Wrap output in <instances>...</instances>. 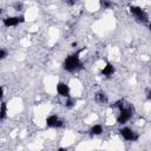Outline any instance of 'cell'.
<instances>
[{
    "label": "cell",
    "mask_w": 151,
    "mask_h": 151,
    "mask_svg": "<svg viewBox=\"0 0 151 151\" xmlns=\"http://www.w3.org/2000/svg\"><path fill=\"white\" fill-rule=\"evenodd\" d=\"M118 132H119V134L123 137V139H125V140H127V142H137V140L139 139V134H138L134 130H132L131 127H129V126H123V127H120Z\"/></svg>",
    "instance_id": "5"
},
{
    "label": "cell",
    "mask_w": 151,
    "mask_h": 151,
    "mask_svg": "<svg viewBox=\"0 0 151 151\" xmlns=\"http://www.w3.org/2000/svg\"><path fill=\"white\" fill-rule=\"evenodd\" d=\"M8 57V51L5 48H0V60H4Z\"/></svg>",
    "instance_id": "15"
},
{
    "label": "cell",
    "mask_w": 151,
    "mask_h": 151,
    "mask_svg": "<svg viewBox=\"0 0 151 151\" xmlns=\"http://www.w3.org/2000/svg\"><path fill=\"white\" fill-rule=\"evenodd\" d=\"M7 111H8L7 103L1 101V104H0V120H4L7 118Z\"/></svg>",
    "instance_id": "11"
},
{
    "label": "cell",
    "mask_w": 151,
    "mask_h": 151,
    "mask_svg": "<svg viewBox=\"0 0 151 151\" xmlns=\"http://www.w3.org/2000/svg\"><path fill=\"white\" fill-rule=\"evenodd\" d=\"M133 116V109L132 106H124L123 109L119 110V113H118V117H117V123L119 125H125Z\"/></svg>",
    "instance_id": "3"
},
{
    "label": "cell",
    "mask_w": 151,
    "mask_h": 151,
    "mask_svg": "<svg viewBox=\"0 0 151 151\" xmlns=\"http://www.w3.org/2000/svg\"><path fill=\"white\" fill-rule=\"evenodd\" d=\"M74 104H76V101H74V99L73 98H66V100H65V106L67 107V109H71V107H73L74 106Z\"/></svg>",
    "instance_id": "14"
},
{
    "label": "cell",
    "mask_w": 151,
    "mask_h": 151,
    "mask_svg": "<svg viewBox=\"0 0 151 151\" xmlns=\"http://www.w3.org/2000/svg\"><path fill=\"white\" fill-rule=\"evenodd\" d=\"M94 100L99 104H107L109 103V97L104 91H98L94 93Z\"/></svg>",
    "instance_id": "9"
},
{
    "label": "cell",
    "mask_w": 151,
    "mask_h": 151,
    "mask_svg": "<svg viewBox=\"0 0 151 151\" xmlns=\"http://www.w3.org/2000/svg\"><path fill=\"white\" fill-rule=\"evenodd\" d=\"M57 93L60 96V97H64V98H70L71 97V90H70V86L64 83V81H59L57 84Z\"/></svg>",
    "instance_id": "7"
},
{
    "label": "cell",
    "mask_w": 151,
    "mask_h": 151,
    "mask_svg": "<svg viewBox=\"0 0 151 151\" xmlns=\"http://www.w3.org/2000/svg\"><path fill=\"white\" fill-rule=\"evenodd\" d=\"M99 5H100V7H101V8L107 9V8H111L114 4H113V2H111V1H107V0H100V1H99Z\"/></svg>",
    "instance_id": "13"
},
{
    "label": "cell",
    "mask_w": 151,
    "mask_h": 151,
    "mask_svg": "<svg viewBox=\"0 0 151 151\" xmlns=\"http://www.w3.org/2000/svg\"><path fill=\"white\" fill-rule=\"evenodd\" d=\"M25 21H26L25 15H9L2 19V25L8 28V27H15L20 24H24Z\"/></svg>",
    "instance_id": "4"
},
{
    "label": "cell",
    "mask_w": 151,
    "mask_h": 151,
    "mask_svg": "<svg viewBox=\"0 0 151 151\" xmlns=\"http://www.w3.org/2000/svg\"><path fill=\"white\" fill-rule=\"evenodd\" d=\"M45 124L47 127H52V129H59L64 126V122L57 116V114H50L46 117L45 119Z\"/></svg>",
    "instance_id": "6"
},
{
    "label": "cell",
    "mask_w": 151,
    "mask_h": 151,
    "mask_svg": "<svg viewBox=\"0 0 151 151\" xmlns=\"http://www.w3.org/2000/svg\"><path fill=\"white\" fill-rule=\"evenodd\" d=\"M129 11L130 13L136 18V20L138 22H142V24H149V14L145 9H143L142 7L139 6H136V5H130L129 6Z\"/></svg>",
    "instance_id": "2"
},
{
    "label": "cell",
    "mask_w": 151,
    "mask_h": 151,
    "mask_svg": "<svg viewBox=\"0 0 151 151\" xmlns=\"http://www.w3.org/2000/svg\"><path fill=\"white\" fill-rule=\"evenodd\" d=\"M83 50H79L72 54H70L68 57H66L63 61V70L66 71V72H70V73H73V72H78L80 71L83 67H84V64L83 61L80 60V53H81Z\"/></svg>",
    "instance_id": "1"
},
{
    "label": "cell",
    "mask_w": 151,
    "mask_h": 151,
    "mask_svg": "<svg viewBox=\"0 0 151 151\" xmlns=\"http://www.w3.org/2000/svg\"><path fill=\"white\" fill-rule=\"evenodd\" d=\"M66 4H67V5H71V6H72V5H74V4H76V1H66Z\"/></svg>",
    "instance_id": "18"
},
{
    "label": "cell",
    "mask_w": 151,
    "mask_h": 151,
    "mask_svg": "<svg viewBox=\"0 0 151 151\" xmlns=\"http://www.w3.org/2000/svg\"><path fill=\"white\" fill-rule=\"evenodd\" d=\"M116 73V67L111 64V63H106L105 64V66L100 70V76H103V77H111V76H113Z\"/></svg>",
    "instance_id": "8"
},
{
    "label": "cell",
    "mask_w": 151,
    "mask_h": 151,
    "mask_svg": "<svg viewBox=\"0 0 151 151\" xmlns=\"http://www.w3.org/2000/svg\"><path fill=\"white\" fill-rule=\"evenodd\" d=\"M57 151H68V149L67 147H58Z\"/></svg>",
    "instance_id": "17"
},
{
    "label": "cell",
    "mask_w": 151,
    "mask_h": 151,
    "mask_svg": "<svg viewBox=\"0 0 151 151\" xmlns=\"http://www.w3.org/2000/svg\"><path fill=\"white\" fill-rule=\"evenodd\" d=\"M2 12H4V9H2V8H0V15L2 14Z\"/></svg>",
    "instance_id": "19"
},
{
    "label": "cell",
    "mask_w": 151,
    "mask_h": 151,
    "mask_svg": "<svg viewBox=\"0 0 151 151\" xmlns=\"http://www.w3.org/2000/svg\"><path fill=\"white\" fill-rule=\"evenodd\" d=\"M103 132H104V129H103V125H100V124L93 125V126L90 129V131H88V133H90L91 136H99V134H101Z\"/></svg>",
    "instance_id": "10"
},
{
    "label": "cell",
    "mask_w": 151,
    "mask_h": 151,
    "mask_svg": "<svg viewBox=\"0 0 151 151\" xmlns=\"http://www.w3.org/2000/svg\"><path fill=\"white\" fill-rule=\"evenodd\" d=\"M124 106H125V104H124V99H119V100H117V101H114L113 104L110 105L111 109H118V111H119L120 109H123Z\"/></svg>",
    "instance_id": "12"
},
{
    "label": "cell",
    "mask_w": 151,
    "mask_h": 151,
    "mask_svg": "<svg viewBox=\"0 0 151 151\" xmlns=\"http://www.w3.org/2000/svg\"><path fill=\"white\" fill-rule=\"evenodd\" d=\"M4 94H5V88H4L2 85H0V100H1V101H2V99H4Z\"/></svg>",
    "instance_id": "16"
}]
</instances>
